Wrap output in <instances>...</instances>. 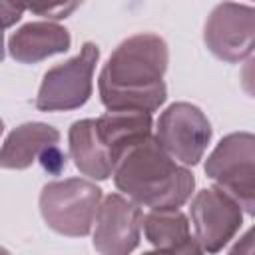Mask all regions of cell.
<instances>
[{"label": "cell", "mask_w": 255, "mask_h": 255, "mask_svg": "<svg viewBox=\"0 0 255 255\" xmlns=\"http://www.w3.org/2000/svg\"><path fill=\"white\" fill-rule=\"evenodd\" d=\"M169 50L161 36L141 32L126 38L104 64L98 88L108 112L153 114L167 100L163 82Z\"/></svg>", "instance_id": "cell-1"}, {"label": "cell", "mask_w": 255, "mask_h": 255, "mask_svg": "<svg viewBox=\"0 0 255 255\" xmlns=\"http://www.w3.org/2000/svg\"><path fill=\"white\" fill-rule=\"evenodd\" d=\"M114 183L135 205L159 211L179 209L187 203L195 187V177L151 135L120 157L114 167Z\"/></svg>", "instance_id": "cell-2"}, {"label": "cell", "mask_w": 255, "mask_h": 255, "mask_svg": "<svg viewBox=\"0 0 255 255\" xmlns=\"http://www.w3.org/2000/svg\"><path fill=\"white\" fill-rule=\"evenodd\" d=\"M102 189L82 177L50 181L40 191V213L50 229L66 237H86L102 205Z\"/></svg>", "instance_id": "cell-3"}, {"label": "cell", "mask_w": 255, "mask_h": 255, "mask_svg": "<svg viewBox=\"0 0 255 255\" xmlns=\"http://www.w3.org/2000/svg\"><path fill=\"white\" fill-rule=\"evenodd\" d=\"M205 173L245 213L255 217V133L235 131L225 135L207 155Z\"/></svg>", "instance_id": "cell-4"}, {"label": "cell", "mask_w": 255, "mask_h": 255, "mask_svg": "<svg viewBox=\"0 0 255 255\" xmlns=\"http://www.w3.org/2000/svg\"><path fill=\"white\" fill-rule=\"evenodd\" d=\"M100 60V48L86 42L78 56L50 68L44 74L36 96L40 112H68L82 108L92 96L94 70Z\"/></svg>", "instance_id": "cell-5"}, {"label": "cell", "mask_w": 255, "mask_h": 255, "mask_svg": "<svg viewBox=\"0 0 255 255\" xmlns=\"http://www.w3.org/2000/svg\"><path fill=\"white\" fill-rule=\"evenodd\" d=\"M153 135L175 161L195 165L211 141V124L197 106L175 102L161 112Z\"/></svg>", "instance_id": "cell-6"}, {"label": "cell", "mask_w": 255, "mask_h": 255, "mask_svg": "<svg viewBox=\"0 0 255 255\" xmlns=\"http://www.w3.org/2000/svg\"><path fill=\"white\" fill-rule=\"evenodd\" d=\"M203 42L215 58L227 64L247 60L255 50V6L217 4L207 16Z\"/></svg>", "instance_id": "cell-7"}, {"label": "cell", "mask_w": 255, "mask_h": 255, "mask_svg": "<svg viewBox=\"0 0 255 255\" xmlns=\"http://www.w3.org/2000/svg\"><path fill=\"white\" fill-rule=\"evenodd\" d=\"M189 211L195 239L205 253L221 251L237 235L243 223L241 205L217 185L197 191Z\"/></svg>", "instance_id": "cell-8"}, {"label": "cell", "mask_w": 255, "mask_h": 255, "mask_svg": "<svg viewBox=\"0 0 255 255\" xmlns=\"http://www.w3.org/2000/svg\"><path fill=\"white\" fill-rule=\"evenodd\" d=\"M141 229L139 205L122 193H110L98 209L92 241L100 255H129L139 245Z\"/></svg>", "instance_id": "cell-9"}, {"label": "cell", "mask_w": 255, "mask_h": 255, "mask_svg": "<svg viewBox=\"0 0 255 255\" xmlns=\"http://www.w3.org/2000/svg\"><path fill=\"white\" fill-rule=\"evenodd\" d=\"M72 46L70 32L56 22H28L10 34L6 52L20 64H38L54 54H64Z\"/></svg>", "instance_id": "cell-10"}, {"label": "cell", "mask_w": 255, "mask_h": 255, "mask_svg": "<svg viewBox=\"0 0 255 255\" xmlns=\"http://www.w3.org/2000/svg\"><path fill=\"white\" fill-rule=\"evenodd\" d=\"M58 141L60 131L56 128L42 122H26L14 128L4 139L0 163L4 169H26L46 149L58 145Z\"/></svg>", "instance_id": "cell-11"}, {"label": "cell", "mask_w": 255, "mask_h": 255, "mask_svg": "<svg viewBox=\"0 0 255 255\" xmlns=\"http://www.w3.org/2000/svg\"><path fill=\"white\" fill-rule=\"evenodd\" d=\"M68 143L70 157L84 175L98 181H104L114 175L112 155L98 133V124L94 118L74 122L68 131Z\"/></svg>", "instance_id": "cell-12"}, {"label": "cell", "mask_w": 255, "mask_h": 255, "mask_svg": "<svg viewBox=\"0 0 255 255\" xmlns=\"http://www.w3.org/2000/svg\"><path fill=\"white\" fill-rule=\"evenodd\" d=\"M96 124L98 133L112 155L114 167L129 147L153 135L151 114L145 112H108L96 118Z\"/></svg>", "instance_id": "cell-13"}, {"label": "cell", "mask_w": 255, "mask_h": 255, "mask_svg": "<svg viewBox=\"0 0 255 255\" xmlns=\"http://www.w3.org/2000/svg\"><path fill=\"white\" fill-rule=\"evenodd\" d=\"M143 235L155 249H179L191 243L189 221L179 209H159L143 215Z\"/></svg>", "instance_id": "cell-14"}, {"label": "cell", "mask_w": 255, "mask_h": 255, "mask_svg": "<svg viewBox=\"0 0 255 255\" xmlns=\"http://www.w3.org/2000/svg\"><path fill=\"white\" fill-rule=\"evenodd\" d=\"M78 6H80L78 2H58V4H32V6H28V10H32V12L40 14V16H44V18H48V22H52V20H62V18L70 16V14H72V12H74Z\"/></svg>", "instance_id": "cell-15"}, {"label": "cell", "mask_w": 255, "mask_h": 255, "mask_svg": "<svg viewBox=\"0 0 255 255\" xmlns=\"http://www.w3.org/2000/svg\"><path fill=\"white\" fill-rule=\"evenodd\" d=\"M38 161H40V165H42L48 173H52V175H58L62 169H66V155L62 153V149H60L58 145L46 149V151L40 155Z\"/></svg>", "instance_id": "cell-16"}, {"label": "cell", "mask_w": 255, "mask_h": 255, "mask_svg": "<svg viewBox=\"0 0 255 255\" xmlns=\"http://www.w3.org/2000/svg\"><path fill=\"white\" fill-rule=\"evenodd\" d=\"M227 255H255V225L235 241Z\"/></svg>", "instance_id": "cell-17"}, {"label": "cell", "mask_w": 255, "mask_h": 255, "mask_svg": "<svg viewBox=\"0 0 255 255\" xmlns=\"http://www.w3.org/2000/svg\"><path fill=\"white\" fill-rule=\"evenodd\" d=\"M241 88L247 96L255 98V56L249 58L241 68Z\"/></svg>", "instance_id": "cell-18"}, {"label": "cell", "mask_w": 255, "mask_h": 255, "mask_svg": "<svg viewBox=\"0 0 255 255\" xmlns=\"http://www.w3.org/2000/svg\"><path fill=\"white\" fill-rule=\"evenodd\" d=\"M143 255H205V251L199 245V241L193 239L191 243H187L185 247H179V249H153Z\"/></svg>", "instance_id": "cell-19"}, {"label": "cell", "mask_w": 255, "mask_h": 255, "mask_svg": "<svg viewBox=\"0 0 255 255\" xmlns=\"http://www.w3.org/2000/svg\"><path fill=\"white\" fill-rule=\"evenodd\" d=\"M26 6H20V4H12V2H2L0 4V10H2V16H4V28H10L14 22L20 20L22 12H24Z\"/></svg>", "instance_id": "cell-20"}]
</instances>
